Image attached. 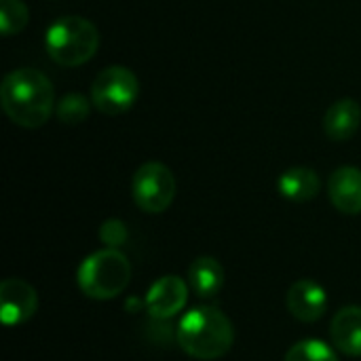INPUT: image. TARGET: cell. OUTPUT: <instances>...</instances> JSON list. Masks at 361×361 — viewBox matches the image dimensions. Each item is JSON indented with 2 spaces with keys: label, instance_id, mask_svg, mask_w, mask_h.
<instances>
[{
  "label": "cell",
  "instance_id": "6da1fadb",
  "mask_svg": "<svg viewBox=\"0 0 361 361\" xmlns=\"http://www.w3.org/2000/svg\"><path fill=\"white\" fill-rule=\"evenodd\" d=\"M0 102L6 116L25 129L42 127L53 108L55 93L51 80L34 68H17L8 72L0 85Z\"/></svg>",
  "mask_w": 361,
  "mask_h": 361
},
{
  "label": "cell",
  "instance_id": "7a4b0ae2",
  "mask_svg": "<svg viewBox=\"0 0 361 361\" xmlns=\"http://www.w3.org/2000/svg\"><path fill=\"white\" fill-rule=\"evenodd\" d=\"M176 338L186 355L214 361L231 351L235 343V328L220 309L197 307L180 319Z\"/></svg>",
  "mask_w": 361,
  "mask_h": 361
},
{
  "label": "cell",
  "instance_id": "3957f363",
  "mask_svg": "<svg viewBox=\"0 0 361 361\" xmlns=\"http://www.w3.org/2000/svg\"><path fill=\"white\" fill-rule=\"evenodd\" d=\"M99 47L97 27L78 15H66L53 21L44 34V49L49 57L63 68L87 63Z\"/></svg>",
  "mask_w": 361,
  "mask_h": 361
},
{
  "label": "cell",
  "instance_id": "277c9868",
  "mask_svg": "<svg viewBox=\"0 0 361 361\" xmlns=\"http://www.w3.org/2000/svg\"><path fill=\"white\" fill-rule=\"evenodd\" d=\"M76 281L80 292L91 300H112L129 286L131 262L114 247L93 252L80 262Z\"/></svg>",
  "mask_w": 361,
  "mask_h": 361
},
{
  "label": "cell",
  "instance_id": "5b68a950",
  "mask_svg": "<svg viewBox=\"0 0 361 361\" xmlns=\"http://www.w3.org/2000/svg\"><path fill=\"white\" fill-rule=\"evenodd\" d=\"M137 95L140 80L125 66H108L91 85V104L108 116L127 112L135 104Z\"/></svg>",
  "mask_w": 361,
  "mask_h": 361
},
{
  "label": "cell",
  "instance_id": "8992f818",
  "mask_svg": "<svg viewBox=\"0 0 361 361\" xmlns=\"http://www.w3.org/2000/svg\"><path fill=\"white\" fill-rule=\"evenodd\" d=\"M131 195L142 212L163 214L176 197L173 171L159 161H148L140 165L131 180Z\"/></svg>",
  "mask_w": 361,
  "mask_h": 361
},
{
  "label": "cell",
  "instance_id": "52a82bcc",
  "mask_svg": "<svg viewBox=\"0 0 361 361\" xmlns=\"http://www.w3.org/2000/svg\"><path fill=\"white\" fill-rule=\"evenodd\" d=\"M38 309L36 290L17 277L4 279L0 283V317L6 326H21L34 317Z\"/></svg>",
  "mask_w": 361,
  "mask_h": 361
},
{
  "label": "cell",
  "instance_id": "ba28073f",
  "mask_svg": "<svg viewBox=\"0 0 361 361\" xmlns=\"http://www.w3.org/2000/svg\"><path fill=\"white\" fill-rule=\"evenodd\" d=\"M188 298V286L178 275L159 277L146 292L144 305L154 319H169L180 313Z\"/></svg>",
  "mask_w": 361,
  "mask_h": 361
},
{
  "label": "cell",
  "instance_id": "9c48e42d",
  "mask_svg": "<svg viewBox=\"0 0 361 361\" xmlns=\"http://www.w3.org/2000/svg\"><path fill=\"white\" fill-rule=\"evenodd\" d=\"M288 311L302 324H315L328 309L326 290L313 279H298L290 286L286 296Z\"/></svg>",
  "mask_w": 361,
  "mask_h": 361
},
{
  "label": "cell",
  "instance_id": "30bf717a",
  "mask_svg": "<svg viewBox=\"0 0 361 361\" xmlns=\"http://www.w3.org/2000/svg\"><path fill=\"white\" fill-rule=\"evenodd\" d=\"M328 195L332 205L347 214H361V169L353 165L338 167L328 180Z\"/></svg>",
  "mask_w": 361,
  "mask_h": 361
},
{
  "label": "cell",
  "instance_id": "8fae6325",
  "mask_svg": "<svg viewBox=\"0 0 361 361\" xmlns=\"http://www.w3.org/2000/svg\"><path fill=\"white\" fill-rule=\"evenodd\" d=\"M361 125V106L351 99L343 97L334 102L326 116H324V131L332 142H347L351 140Z\"/></svg>",
  "mask_w": 361,
  "mask_h": 361
},
{
  "label": "cell",
  "instance_id": "7c38bea8",
  "mask_svg": "<svg viewBox=\"0 0 361 361\" xmlns=\"http://www.w3.org/2000/svg\"><path fill=\"white\" fill-rule=\"evenodd\" d=\"M330 336L341 353L361 357V307L341 309L330 324Z\"/></svg>",
  "mask_w": 361,
  "mask_h": 361
},
{
  "label": "cell",
  "instance_id": "4fadbf2b",
  "mask_svg": "<svg viewBox=\"0 0 361 361\" xmlns=\"http://www.w3.org/2000/svg\"><path fill=\"white\" fill-rule=\"evenodd\" d=\"M188 286L199 298H216L224 286V269L212 256H199L188 267Z\"/></svg>",
  "mask_w": 361,
  "mask_h": 361
},
{
  "label": "cell",
  "instance_id": "5bb4252c",
  "mask_svg": "<svg viewBox=\"0 0 361 361\" xmlns=\"http://www.w3.org/2000/svg\"><path fill=\"white\" fill-rule=\"evenodd\" d=\"M277 188L283 199L294 203H309L319 195L322 182L311 167H290L279 176Z\"/></svg>",
  "mask_w": 361,
  "mask_h": 361
},
{
  "label": "cell",
  "instance_id": "9a60e30c",
  "mask_svg": "<svg viewBox=\"0 0 361 361\" xmlns=\"http://www.w3.org/2000/svg\"><path fill=\"white\" fill-rule=\"evenodd\" d=\"M283 361H338V355L324 341L307 338V341L292 345Z\"/></svg>",
  "mask_w": 361,
  "mask_h": 361
},
{
  "label": "cell",
  "instance_id": "2e32d148",
  "mask_svg": "<svg viewBox=\"0 0 361 361\" xmlns=\"http://www.w3.org/2000/svg\"><path fill=\"white\" fill-rule=\"evenodd\" d=\"M30 21V11L21 0H0V30L2 36L19 34Z\"/></svg>",
  "mask_w": 361,
  "mask_h": 361
},
{
  "label": "cell",
  "instance_id": "e0dca14e",
  "mask_svg": "<svg viewBox=\"0 0 361 361\" xmlns=\"http://www.w3.org/2000/svg\"><path fill=\"white\" fill-rule=\"evenodd\" d=\"M89 110H91L89 99L80 93H68L55 106V114L63 125H78V123L87 121Z\"/></svg>",
  "mask_w": 361,
  "mask_h": 361
},
{
  "label": "cell",
  "instance_id": "ac0fdd59",
  "mask_svg": "<svg viewBox=\"0 0 361 361\" xmlns=\"http://www.w3.org/2000/svg\"><path fill=\"white\" fill-rule=\"evenodd\" d=\"M127 237H129L127 226H125L121 220H116V218H110V220H106V222L99 226V239H102L108 247L118 250L121 245H125Z\"/></svg>",
  "mask_w": 361,
  "mask_h": 361
}]
</instances>
